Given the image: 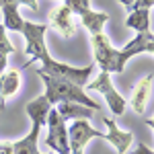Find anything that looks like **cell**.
<instances>
[{"label": "cell", "instance_id": "cell-1", "mask_svg": "<svg viewBox=\"0 0 154 154\" xmlns=\"http://www.w3.org/2000/svg\"><path fill=\"white\" fill-rule=\"evenodd\" d=\"M91 43H93V54H95V64L99 66L101 72H115L121 74L125 70V64L130 62L134 56L140 54H152V33H136V37L123 49H115L111 45L109 37L105 33L99 35H91Z\"/></svg>", "mask_w": 154, "mask_h": 154}, {"label": "cell", "instance_id": "cell-2", "mask_svg": "<svg viewBox=\"0 0 154 154\" xmlns=\"http://www.w3.org/2000/svg\"><path fill=\"white\" fill-rule=\"evenodd\" d=\"M37 76L45 84V93L43 95L48 97L51 107H56L58 103H78V105H84L88 109H93V111L101 109V105L93 97L84 93L82 86L70 82L66 78H56V76H48V74H41V72H37Z\"/></svg>", "mask_w": 154, "mask_h": 154}, {"label": "cell", "instance_id": "cell-3", "mask_svg": "<svg viewBox=\"0 0 154 154\" xmlns=\"http://www.w3.org/2000/svg\"><path fill=\"white\" fill-rule=\"evenodd\" d=\"M93 64L84 66V68H76V66H70V64H64V62H58L51 56H48L45 60H41V68L37 72L41 74H48V76H56V78H66L70 82L78 84V86H86L88 80H91V74H93Z\"/></svg>", "mask_w": 154, "mask_h": 154}, {"label": "cell", "instance_id": "cell-4", "mask_svg": "<svg viewBox=\"0 0 154 154\" xmlns=\"http://www.w3.org/2000/svg\"><path fill=\"white\" fill-rule=\"evenodd\" d=\"M48 29H49V27L45 23L41 25V23L25 21L21 35H23L25 41H27V45H25V54L31 56V58L25 62V68L31 66L33 62H41V60H45L49 56L48 45H45V31H48Z\"/></svg>", "mask_w": 154, "mask_h": 154}, {"label": "cell", "instance_id": "cell-5", "mask_svg": "<svg viewBox=\"0 0 154 154\" xmlns=\"http://www.w3.org/2000/svg\"><path fill=\"white\" fill-rule=\"evenodd\" d=\"M86 88H91V91H95V93H101V95L105 97L107 107H109V111H111L115 117H121V115L125 113V107H128L125 97L115 88V84H113L111 76H109L107 72H99V76H97L93 82L86 84Z\"/></svg>", "mask_w": 154, "mask_h": 154}, {"label": "cell", "instance_id": "cell-6", "mask_svg": "<svg viewBox=\"0 0 154 154\" xmlns=\"http://www.w3.org/2000/svg\"><path fill=\"white\" fill-rule=\"evenodd\" d=\"M48 125V138H45V146L54 150V154H70V144H68V128L66 121L60 117L56 107H51L45 119Z\"/></svg>", "mask_w": 154, "mask_h": 154}, {"label": "cell", "instance_id": "cell-7", "mask_svg": "<svg viewBox=\"0 0 154 154\" xmlns=\"http://www.w3.org/2000/svg\"><path fill=\"white\" fill-rule=\"evenodd\" d=\"M93 138H103L105 140V134L103 131L95 130L88 119H74L68 128V144H70V154H84L86 144L91 142Z\"/></svg>", "mask_w": 154, "mask_h": 154}, {"label": "cell", "instance_id": "cell-8", "mask_svg": "<svg viewBox=\"0 0 154 154\" xmlns=\"http://www.w3.org/2000/svg\"><path fill=\"white\" fill-rule=\"evenodd\" d=\"M48 27H51L54 31H58L62 37L70 39L78 33V25L74 23V14L68 11V6L60 4L56 6L54 11L49 12V21H48Z\"/></svg>", "mask_w": 154, "mask_h": 154}, {"label": "cell", "instance_id": "cell-9", "mask_svg": "<svg viewBox=\"0 0 154 154\" xmlns=\"http://www.w3.org/2000/svg\"><path fill=\"white\" fill-rule=\"evenodd\" d=\"M103 123L107 125L105 140L117 150V154H125L128 150H130L131 142H134V134H131V131L121 130V128L117 125V121H115L113 117H105V119H103Z\"/></svg>", "mask_w": 154, "mask_h": 154}, {"label": "cell", "instance_id": "cell-10", "mask_svg": "<svg viewBox=\"0 0 154 154\" xmlns=\"http://www.w3.org/2000/svg\"><path fill=\"white\" fill-rule=\"evenodd\" d=\"M21 88V72L19 70H4L0 74V111L4 109L6 101L14 97Z\"/></svg>", "mask_w": 154, "mask_h": 154}, {"label": "cell", "instance_id": "cell-11", "mask_svg": "<svg viewBox=\"0 0 154 154\" xmlns=\"http://www.w3.org/2000/svg\"><path fill=\"white\" fill-rule=\"evenodd\" d=\"M39 138H41V125L31 123V131L19 142H12V154H41L39 152Z\"/></svg>", "mask_w": 154, "mask_h": 154}, {"label": "cell", "instance_id": "cell-12", "mask_svg": "<svg viewBox=\"0 0 154 154\" xmlns=\"http://www.w3.org/2000/svg\"><path fill=\"white\" fill-rule=\"evenodd\" d=\"M152 80H154L152 74H146L142 80L136 84V88H134V93H131L130 105L138 115H142L144 109H146V101H148V95H150V91H152Z\"/></svg>", "mask_w": 154, "mask_h": 154}, {"label": "cell", "instance_id": "cell-13", "mask_svg": "<svg viewBox=\"0 0 154 154\" xmlns=\"http://www.w3.org/2000/svg\"><path fill=\"white\" fill-rule=\"evenodd\" d=\"M56 111L60 113V117L64 121H74V119H91L93 117V109L84 105H78V103H58L56 105Z\"/></svg>", "mask_w": 154, "mask_h": 154}, {"label": "cell", "instance_id": "cell-14", "mask_svg": "<svg viewBox=\"0 0 154 154\" xmlns=\"http://www.w3.org/2000/svg\"><path fill=\"white\" fill-rule=\"evenodd\" d=\"M49 109H51V105H49L48 97L39 95L37 99H33V101L27 105V115H29V119H31V123H39V125L43 128Z\"/></svg>", "mask_w": 154, "mask_h": 154}, {"label": "cell", "instance_id": "cell-15", "mask_svg": "<svg viewBox=\"0 0 154 154\" xmlns=\"http://www.w3.org/2000/svg\"><path fill=\"white\" fill-rule=\"evenodd\" d=\"M80 23H82V27L91 35H99V33H103V27L109 23V14L91 8V11H86L82 17H80Z\"/></svg>", "mask_w": 154, "mask_h": 154}, {"label": "cell", "instance_id": "cell-16", "mask_svg": "<svg viewBox=\"0 0 154 154\" xmlns=\"http://www.w3.org/2000/svg\"><path fill=\"white\" fill-rule=\"evenodd\" d=\"M2 25L6 31H12V33H21L23 31L25 19L19 12V4H6L2 6Z\"/></svg>", "mask_w": 154, "mask_h": 154}, {"label": "cell", "instance_id": "cell-17", "mask_svg": "<svg viewBox=\"0 0 154 154\" xmlns=\"http://www.w3.org/2000/svg\"><path fill=\"white\" fill-rule=\"evenodd\" d=\"M125 25L134 29L136 33H150V11L148 8H136L130 11Z\"/></svg>", "mask_w": 154, "mask_h": 154}, {"label": "cell", "instance_id": "cell-18", "mask_svg": "<svg viewBox=\"0 0 154 154\" xmlns=\"http://www.w3.org/2000/svg\"><path fill=\"white\" fill-rule=\"evenodd\" d=\"M64 6H68L74 17H82L86 11H91V0H64Z\"/></svg>", "mask_w": 154, "mask_h": 154}, {"label": "cell", "instance_id": "cell-19", "mask_svg": "<svg viewBox=\"0 0 154 154\" xmlns=\"http://www.w3.org/2000/svg\"><path fill=\"white\" fill-rule=\"evenodd\" d=\"M11 54H14V45L8 39V31L0 23V56H11Z\"/></svg>", "mask_w": 154, "mask_h": 154}, {"label": "cell", "instance_id": "cell-20", "mask_svg": "<svg viewBox=\"0 0 154 154\" xmlns=\"http://www.w3.org/2000/svg\"><path fill=\"white\" fill-rule=\"evenodd\" d=\"M152 2H154V0H136L130 8H128V12L136 11V8H148V11H152Z\"/></svg>", "mask_w": 154, "mask_h": 154}, {"label": "cell", "instance_id": "cell-21", "mask_svg": "<svg viewBox=\"0 0 154 154\" xmlns=\"http://www.w3.org/2000/svg\"><path fill=\"white\" fill-rule=\"evenodd\" d=\"M131 154H154V152H152L150 146H146V144H138V146L134 148V152H131Z\"/></svg>", "mask_w": 154, "mask_h": 154}, {"label": "cell", "instance_id": "cell-22", "mask_svg": "<svg viewBox=\"0 0 154 154\" xmlns=\"http://www.w3.org/2000/svg\"><path fill=\"white\" fill-rule=\"evenodd\" d=\"M19 4H23V6L31 8V11H39V4H37V0H19Z\"/></svg>", "mask_w": 154, "mask_h": 154}, {"label": "cell", "instance_id": "cell-23", "mask_svg": "<svg viewBox=\"0 0 154 154\" xmlns=\"http://www.w3.org/2000/svg\"><path fill=\"white\" fill-rule=\"evenodd\" d=\"M0 154H12V144L0 142Z\"/></svg>", "mask_w": 154, "mask_h": 154}, {"label": "cell", "instance_id": "cell-24", "mask_svg": "<svg viewBox=\"0 0 154 154\" xmlns=\"http://www.w3.org/2000/svg\"><path fill=\"white\" fill-rule=\"evenodd\" d=\"M6 66H8V56H0V74L6 70Z\"/></svg>", "mask_w": 154, "mask_h": 154}, {"label": "cell", "instance_id": "cell-25", "mask_svg": "<svg viewBox=\"0 0 154 154\" xmlns=\"http://www.w3.org/2000/svg\"><path fill=\"white\" fill-rule=\"evenodd\" d=\"M6 4H19V0H0V8L6 6Z\"/></svg>", "mask_w": 154, "mask_h": 154}]
</instances>
